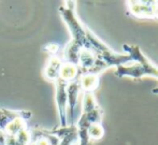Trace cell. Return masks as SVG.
I'll list each match as a JSON object with an SVG mask.
<instances>
[{"label":"cell","mask_w":158,"mask_h":145,"mask_svg":"<svg viewBox=\"0 0 158 145\" xmlns=\"http://www.w3.org/2000/svg\"><path fill=\"white\" fill-rule=\"evenodd\" d=\"M87 135L90 141H97V140L102 139V137L104 135V129L101 122L89 125L87 128Z\"/></svg>","instance_id":"cell-10"},{"label":"cell","mask_w":158,"mask_h":145,"mask_svg":"<svg viewBox=\"0 0 158 145\" xmlns=\"http://www.w3.org/2000/svg\"><path fill=\"white\" fill-rule=\"evenodd\" d=\"M81 91L79 77L67 85V117L69 116V126L74 125V110Z\"/></svg>","instance_id":"cell-5"},{"label":"cell","mask_w":158,"mask_h":145,"mask_svg":"<svg viewBox=\"0 0 158 145\" xmlns=\"http://www.w3.org/2000/svg\"><path fill=\"white\" fill-rule=\"evenodd\" d=\"M25 128H27L26 119H24L23 117H17L15 119H13L12 122H9V125L6 127L3 132L6 135V137H14L19 131Z\"/></svg>","instance_id":"cell-9"},{"label":"cell","mask_w":158,"mask_h":145,"mask_svg":"<svg viewBox=\"0 0 158 145\" xmlns=\"http://www.w3.org/2000/svg\"><path fill=\"white\" fill-rule=\"evenodd\" d=\"M127 9L135 19H155L158 21V1H127Z\"/></svg>","instance_id":"cell-3"},{"label":"cell","mask_w":158,"mask_h":145,"mask_svg":"<svg viewBox=\"0 0 158 145\" xmlns=\"http://www.w3.org/2000/svg\"><path fill=\"white\" fill-rule=\"evenodd\" d=\"M74 6L75 3L73 1H66L64 6L59 8V13L70 31V35L72 37L71 42L81 46L82 48L88 50L87 40H86V27L79 21L75 15V12L73 10Z\"/></svg>","instance_id":"cell-2"},{"label":"cell","mask_w":158,"mask_h":145,"mask_svg":"<svg viewBox=\"0 0 158 145\" xmlns=\"http://www.w3.org/2000/svg\"><path fill=\"white\" fill-rule=\"evenodd\" d=\"M100 74L96 73H83L79 77V83L83 93H94L99 87Z\"/></svg>","instance_id":"cell-6"},{"label":"cell","mask_w":158,"mask_h":145,"mask_svg":"<svg viewBox=\"0 0 158 145\" xmlns=\"http://www.w3.org/2000/svg\"><path fill=\"white\" fill-rule=\"evenodd\" d=\"M152 93H157V95H158V86H156L154 89H153Z\"/></svg>","instance_id":"cell-13"},{"label":"cell","mask_w":158,"mask_h":145,"mask_svg":"<svg viewBox=\"0 0 158 145\" xmlns=\"http://www.w3.org/2000/svg\"><path fill=\"white\" fill-rule=\"evenodd\" d=\"M64 64L63 57L52 56L48 60L45 69H44V77L50 81H56L59 77V71Z\"/></svg>","instance_id":"cell-7"},{"label":"cell","mask_w":158,"mask_h":145,"mask_svg":"<svg viewBox=\"0 0 158 145\" xmlns=\"http://www.w3.org/2000/svg\"><path fill=\"white\" fill-rule=\"evenodd\" d=\"M0 145H6V135L0 130Z\"/></svg>","instance_id":"cell-12"},{"label":"cell","mask_w":158,"mask_h":145,"mask_svg":"<svg viewBox=\"0 0 158 145\" xmlns=\"http://www.w3.org/2000/svg\"><path fill=\"white\" fill-rule=\"evenodd\" d=\"M55 85H56V103L59 122H60V127L64 128L68 126V117H67V85L68 83L58 77L55 81Z\"/></svg>","instance_id":"cell-4"},{"label":"cell","mask_w":158,"mask_h":145,"mask_svg":"<svg viewBox=\"0 0 158 145\" xmlns=\"http://www.w3.org/2000/svg\"><path fill=\"white\" fill-rule=\"evenodd\" d=\"M80 75H81V72H80L79 66L64 61L63 66L60 68V71H59L58 77L63 80V81L67 82V83H70V82L77 80Z\"/></svg>","instance_id":"cell-8"},{"label":"cell","mask_w":158,"mask_h":145,"mask_svg":"<svg viewBox=\"0 0 158 145\" xmlns=\"http://www.w3.org/2000/svg\"><path fill=\"white\" fill-rule=\"evenodd\" d=\"M123 48L127 55L130 56L132 61L128 64L117 67L115 71V75L117 77H131L140 80L143 77H153L158 79V67L142 53L139 46L124 44Z\"/></svg>","instance_id":"cell-1"},{"label":"cell","mask_w":158,"mask_h":145,"mask_svg":"<svg viewBox=\"0 0 158 145\" xmlns=\"http://www.w3.org/2000/svg\"><path fill=\"white\" fill-rule=\"evenodd\" d=\"M59 50H60V46L57 43H50L44 46V51L51 54L52 56H57V53L59 52Z\"/></svg>","instance_id":"cell-11"}]
</instances>
